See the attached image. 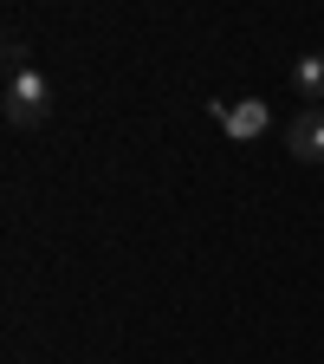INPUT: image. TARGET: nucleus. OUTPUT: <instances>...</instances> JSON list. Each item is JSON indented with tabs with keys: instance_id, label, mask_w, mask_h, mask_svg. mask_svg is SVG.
Masks as SVG:
<instances>
[{
	"instance_id": "f257e3e1",
	"label": "nucleus",
	"mask_w": 324,
	"mask_h": 364,
	"mask_svg": "<svg viewBox=\"0 0 324 364\" xmlns=\"http://www.w3.org/2000/svg\"><path fill=\"white\" fill-rule=\"evenodd\" d=\"M52 117V85H45L33 65L26 72H7V124L13 130H39Z\"/></svg>"
},
{
	"instance_id": "f03ea898",
	"label": "nucleus",
	"mask_w": 324,
	"mask_h": 364,
	"mask_svg": "<svg viewBox=\"0 0 324 364\" xmlns=\"http://www.w3.org/2000/svg\"><path fill=\"white\" fill-rule=\"evenodd\" d=\"M214 117H220V130L234 136V144H253V136H266V124H272L266 98H234V105H214Z\"/></svg>"
},
{
	"instance_id": "7ed1b4c3",
	"label": "nucleus",
	"mask_w": 324,
	"mask_h": 364,
	"mask_svg": "<svg viewBox=\"0 0 324 364\" xmlns=\"http://www.w3.org/2000/svg\"><path fill=\"white\" fill-rule=\"evenodd\" d=\"M286 150H292L298 163H324V111H298V117H292Z\"/></svg>"
},
{
	"instance_id": "20e7f679",
	"label": "nucleus",
	"mask_w": 324,
	"mask_h": 364,
	"mask_svg": "<svg viewBox=\"0 0 324 364\" xmlns=\"http://www.w3.org/2000/svg\"><path fill=\"white\" fill-rule=\"evenodd\" d=\"M292 91L305 98V111H324V53H298V65H292Z\"/></svg>"
}]
</instances>
